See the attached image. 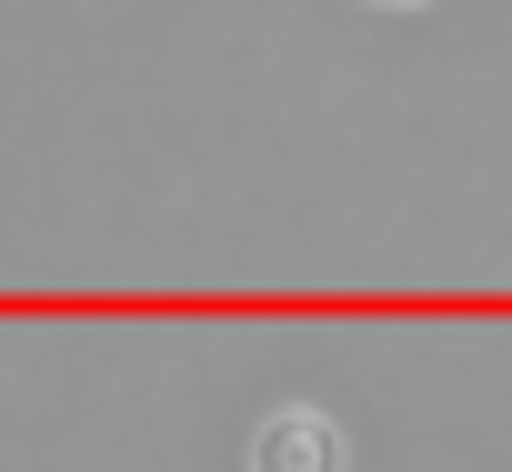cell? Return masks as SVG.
Wrapping results in <instances>:
<instances>
[{"label": "cell", "mask_w": 512, "mask_h": 472, "mask_svg": "<svg viewBox=\"0 0 512 472\" xmlns=\"http://www.w3.org/2000/svg\"><path fill=\"white\" fill-rule=\"evenodd\" d=\"M251 472H352V442L332 412H272L251 432Z\"/></svg>", "instance_id": "6da1fadb"}]
</instances>
